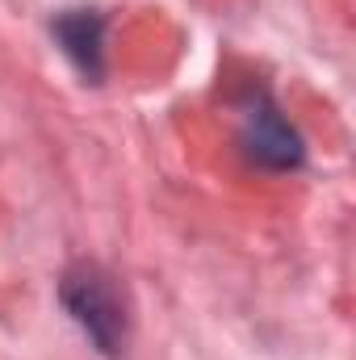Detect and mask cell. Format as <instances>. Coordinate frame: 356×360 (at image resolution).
Segmentation results:
<instances>
[{"label": "cell", "mask_w": 356, "mask_h": 360, "mask_svg": "<svg viewBox=\"0 0 356 360\" xmlns=\"http://www.w3.org/2000/svg\"><path fill=\"white\" fill-rule=\"evenodd\" d=\"M59 302L76 319V327L92 340L101 356H122L130 340V319L117 285L96 269V264H72L59 281Z\"/></svg>", "instance_id": "1"}, {"label": "cell", "mask_w": 356, "mask_h": 360, "mask_svg": "<svg viewBox=\"0 0 356 360\" xmlns=\"http://www.w3.org/2000/svg\"><path fill=\"white\" fill-rule=\"evenodd\" d=\"M239 143L248 151V160H256L260 168H298L302 164V139L298 130L285 122V113L276 109V101L268 92H252L239 109Z\"/></svg>", "instance_id": "2"}, {"label": "cell", "mask_w": 356, "mask_h": 360, "mask_svg": "<svg viewBox=\"0 0 356 360\" xmlns=\"http://www.w3.org/2000/svg\"><path fill=\"white\" fill-rule=\"evenodd\" d=\"M101 17L96 13H63L55 21V38L63 42L68 59L84 72V76H101Z\"/></svg>", "instance_id": "3"}]
</instances>
